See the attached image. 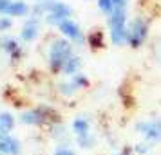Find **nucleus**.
<instances>
[{
  "instance_id": "obj_24",
  "label": "nucleus",
  "mask_w": 161,
  "mask_h": 155,
  "mask_svg": "<svg viewBox=\"0 0 161 155\" xmlns=\"http://www.w3.org/2000/svg\"><path fill=\"white\" fill-rule=\"evenodd\" d=\"M112 2H114L116 8H125V9H129V4H130V0H112Z\"/></svg>"
},
{
  "instance_id": "obj_7",
  "label": "nucleus",
  "mask_w": 161,
  "mask_h": 155,
  "mask_svg": "<svg viewBox=\"0 0 161 155\" xmlns=\"http://www.w3.org/2000/svg\"><path fill=\"white\" fill-rule=\"evenodd\" d=\"M56 29H58L60 36H64L65 40H69L74 47H83V45H85V38H87V34L81 31L80 23L76 22L74 18H67V20H64Z\"/></svg>"
},
{
  "instance_id": "obj_12",
  "label": "nucleus",
  "mask_w": 161,
  "mask_h": 155,
  "mask_svg": "<svg viewBox=\"0 0 161 155\" xmlns=\"http://www.w3.org/2000/svg\"><path fill=\"white\" fill-rule=\"evenodd\" d=\"M85 45L91 51H102L103 47H105V33L102 29L89 31L87 38H85Z\"/></svg>"
},
{
  "instance_id": "obj_23",
  "label": "nucleus",
  "mask_w": 161,
  "mask_h": 155,
  "mask_svg": "<svg viewBox=\"0 0 161 155\" xmlns=\"http://www.w3.org/2000/svg\"><path fill=\"white\" fill-rule=\"evenodd\" d=\"M9 4H11V0H0V16L6 15V11H8Z\"/></svg>"
},
{
  "instance_id": "obj_19",
  "label": "nucleus",
  "mask_w": 161,
  "mask_h": 155,
  "mask_svg": "<svg viewBox=\"0 0 161 155\" xmlns=\"http://www.w3.org/2000/svg\"><path fill=\"white\" fill-rule=\"evenodd\" d=\"M96 8H98V11H100L102 15L110 16L112 13H114L116 6H114V2H112V0H96Z\"/></svg>"
},
{
  "instance_id": "obj_26",
  "label": "nucleus",
  "mask_w": 161,
  "mask_h": 155,
  "mask_svg": "<svg viewBox=\"0 0 161 155\" xmlns=\"http://www.w3.org/2000/svg\"><path fill=\"white\" fill-rule=\"evenodd\" d=\"M85 2H89V0H85Z\"/></svg>"
},
{
  "instance_id": "obj_5",
  "label": "nucleus",
  "mask_w": 161,
  "mask_h": 155,
  "mask_svg": "<svg viewBox=\"0 0 161 155\" xmlns=\"http://www.w3.org/2000/svg\"><path fill=\"white\" fill-rule=\"evenodd\" d=\"M134 130L143 137V141L150 142L154 146L161 142V117L141 119L134 125Z\"/></svg>"
},
{
  "instance_id": "obj_10",
  "label": "nucleus",
  "mask_w": 161,
  "mask_h": 155,
  "mask_svg": "<svg viewBox=\"0 0 161 155\" xmlns=\"http://www.w3.org/2000/svg\"><path fill=\"white\" fill-rule=\"evenodd\" d=\"M0 155H22V142L11 133H0Z\"/></svg>"
},
{
  "instance_id": "obj_13",
  "label": "nucleus",
  "mask_w": 161,
  "mask_h": 155,
  "mask_svg": "<svg viewBox=\"0 0 161 155\" xmlns=\"http://www.w3.org/2000/svg\"><path fill=\"white\" fill-rule=\"evenodd\" d=\"M71 130H73L74 137H83V135L92 133V130H91V121H89L85 116H78V117H74L73 123H71Z\"/></svg>"
},
{
  "instance_id": "obj_1",
  "label": "nucleus",
  "mask_w": 161,
  "mask_h": 155,
  "mask_svg": "<svg viewBox=\"0 0 161 155\" xmlns=\"http://www.w3.org/2000/svg\"><path fill=\"white\" fill-rule=\"evenodd\" d=\"M74 49L76 47L64 36H53L45 47V61H47L49 72L54 76L62 74V69L67 59L74 54Z\"/></svg>"
},
{
  "instance_id": "obj_17",
  "label": "nucleus",
  "mask_w": 161,
  "mask_h": 155,
  "mask_svg": "<svg viewBox=\"0 0 161 155\" xmlns=\"http://www.w3.org/2000/svg\"><path fill=\"white\" fill-rule=\"evenodd\" d=\"M76 141V144L81 148V150H92L96 146V142H98V137H96V133H89V135H83V137H74Z\"/></svg>"
},
{
  "instance_id": "obj_9",
  "label": "nucleus",
  "mask_w": 161,
  "mask_h": 155,
  "mask_svg": "<svg viewBox=\"0 0 161 155\" xmlns=\"http://www.w3.org/2000/svg\"><path fill=\"white\" fill-rule=\"evenodd\" d=\"M40 31H42V18L29 15L20 29V40L24 44H33L40 36Z\"/></svg>"
},
{
  "instance_id": "obj_2",
  "label": "nucleus",
  "mask_w": 161,
  "mask_h": 155,
  "mask_svg": "<svg viewBox=\"0 0 161 155\" xmlns=\"http://www.w3.org/2000/svg\"><path fill=\"white\" fill-rule=\"evenodd\" d=\"M18 121L22 125L33 126V128H47V126L54 125V123H60L62 117H60L58 110L54 106H51V105H38V106L22 110L20 116H18Z\"/></svg>"
},
{
  "instance_id": "obj_6",
  "label": "nucleus",
  "mask_w": 161,
  "mask_h": 155,
  "mask_svg": "<svg viewBox=\"0 0 161 155\" xmlns=\"http://www.w3.org/2000/svg\"><path fill=\"white\" fill-rule=\"evenodd\" d=\"M73 15H74L73 6H69L64 0H54L53 6L49 8V11H47V15L44 16V22L47 25H51V27H58L64 20L73 18Z\"/></svg>"
},
{
  "instance_id": "obj_3",
  "label": "nucleus",
  "mask_w": 161,
  "mask_h": 155,
  "mask_svg": "<svg viewBox=\"0 0 161 155\" xmlns=\"http://www.w3.org/2000/svg\"><path fill=\"white\" fill-rule=\"evenodd\" d=\"M127 25H129V9L116 8L114 13L107 16V29H109V40L116 47L127 45Z\"/></svg>"
},
{
  "instance_id": "obj_8",
  "label": "nucleus",
  "mask_w": 161,
  "mask_h": 155,
  "mask_svg": "<svg viewBox=\"0 0 161 155\" xmlns=\"http://www.w3.org/2000/svg\"><path fill=\"white\" fill-rule=\"evenodd\" d=\"M0 51L4 52L13 63L22 61L24 54H25V52H24V47L20 45V42H18L15 36H9V34L0 36Z\"/></svg>"
},
{
  "instance_id": "obj_18",
  "label": "nucleus",
  "mask_w": 161,
  "mask_h": 155,
  "mask_svg": "<svg viewBox=\"0 0 161 155\" xmlns=\"http://www.w3.org/2000/svg\"><path fill=\"white\" fill-rule=\"evenodd\" d=\"M69 80L74 83V87H76L78 90H83V89H89V87H91V80H89V76L85 72L74 74V76H71Z\"/></svg>"
},
{
  "instance_id": "obj_25",
  "label": "nucleus",
  "mask_w": 161,
  "mask_h": 155,
  "mask_svg": "<svg viewBox=\"0 0 161 155\" xmlns=\"http://www.w3.org/2000/svg\"><path fill=\"white\" fill-rule=\"evenodd\" d=\"M36 2H44V4H51V2H54V0H36Z\"/></svg>"
},
{
  "instance_id": "obj_21",
  "label": "nucleus",
  "mask_w": 161,
  "mask_h": 155,
  "mask_svg": "<svg viewBox=\"0 0 161 155\" xmlns=\"http://www.w3.org/2000/svg\"><path fill=\"white\" fill-rule=\"evenodd\" d=\"M53 155H76V153H74V150L67 142H62V144H58V146L54 148Z\"/></svg>"
},
{
  "instance_id": "obj_11",
  "label": "nucleus",
  "mask_w": 161,
  "mask_h": 155,
  "mask_svg": "<svg viewBox=\"0 0 161 155\" xmlns=\"http://www.w3.org/2000/svg\"><path fill=\"white\" fill-rule=\"evenodd\" d=\"M31 15V4H27L25 0H11L8 11L4 16L9 18H27Z\"/></svg>"
},
{
  "instance_id": "obj_16",
  "label": "nucleus",
  "mask_w": 161,
  "mask_h": 155,
  "mask_svg": "<svg viewBox=\"0 0 161 155\" xmlns=\"http://www.w3.org/2000/svg\"><path fill=\"white\" fill-rule=\"evenodd\" d=\"M47 130H49V135H51L54 141H58L60 144L64 142V141L69 137V133H67V126L60 121V123H54V125L47 126Z\"/></svg>"
},
{
  "instance_id": "obj_14",
  "label": "nucleus",
  "mask_w": 161,
  "mask_h": 155,
  "mask_svg": "<svg viewBox=\"0 0 161 155\" xmlns=\"http://www.w3.org/2000/svg\"><path fill=\"white\" fill-rule=\"evenodd\" d=\"M81 67H83V59H81V56H78V54L74 52L73 56L65 61V65H64V69H62V76L71 78V76H74V74L81 72Z\"/></svg>"
},
{
  "instance_id": "obj_20",
  "label": "nucleus",
  "mask_w": 161,
  "mask_h": 155,
  "mask_svg": "<svg viewBox=\"0 0 161 155\" xmlns=\"http://www.w3.org/2000/svg\"><path fill=\"white\" fill-rule=\"evenodd\" d=\"M132 148H134V153H136V155H148L150 152H152L154 144L143 141V142H139V144H136V146H132Z\"/></svg>"
},
{
  "instance_id": "obj_15",
  "label": "nucleus",
  "mask_w": 161,
  "mask_h": 155,
  "mask_svg": "<svg viewBox=\"0 0 161 155\" xmlns=\"http://www.w3.org/2000/svg\"><path fill=\"white\" fill-rule=\"evenodd\" d=\"M56 92H58V96L65 97V99H69V97H73L76 92H80V90L74 87V83L69 80V78H65V80H62V81L56 83Z\"/></svg>"
},
{
  "instance_id": "obj_4",
  "label": "nucleus",
  "mask_w": 161,
  "mask_h": 155,
  "mask_svg": "<svg viewBox=\"0 0 161 155\" xmlns=\"http://www.w3.org/2000/svg\"><path fill=\"white\" fill-rule=\"evenodd\" d=\"M150 34V20L143 15H136L129 18L127 25V45L130 49H141L147 44Z\"/></svg>"
},
{
  "instance_id": "obj_22",
  "label": "nucleus",
  "mask_w": 161,
  "mask_h": 155,
  "mask_svg": "<svg viewBox=\"0 0 161 155\" xmlns=\"http://www.w3.org/2000/svg\"><path fill=\"white\" fill-rule=\"evenodd\" d=\"M13 29V18L9 16H0V33H8Z\"/></svg>"
}]
</instances>
